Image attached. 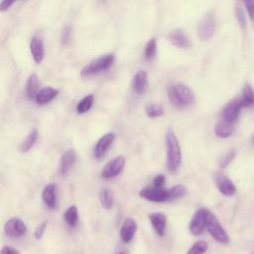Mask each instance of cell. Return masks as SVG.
<instances>
[{
  "label": "cell",
  "mask_w": 254,
  "mask_h": 254,
  "mask_svg": "<svg viewBox=\"0 0 254 254\" xmlns=\"http://www.w3.org/2000/svg\"><path fill=\"white\" fill-rule=\"evenodd\" d=\"M157 54V41L155 38H152L148 41L144 51V58L147 61H151Z\"/></svg>",
  "instance_id": "cell-29"
},
{
  "label": "cell",
  "mask_w": 254,
  "mask_h": 254,
  "mask_svg": "<svg viewBox=\"0 0 254 254\" xmlns=\"http://www.w3.org/2000/svg\"><path fill=\"white\" fill-rule=\"evenodd\" d=\"M99 201L104 210H110L114 204V195L110 189L104 188L99 193Z\"/></svg>",
  "instance_id": "cell-24"
},
{
  "label": "cell",
  "mask_w": 254,
  "mask_h": 254,
  "mask_svg": "<svg viewBox=\"0 0 254 254\" xmlns=\"http://www.w3.org/2000/svg\"><path fill=\"white\" fill-rule=\"evenodd\" d=\"M168 97L171 103L179 108L191 106L196 100L195 92L185 84H175L170 85L168 88Z\"/></svg>",
  "instance_id": "cell-1"
},
{
  "label": "cell",
  "mask_w": 254,
  "mask_h": 254,
  "mask_svg": "<svg viewBox=\"0 0 254 254\" xmlns=\"http://www.w3.org/2000/svg\"><path fill=\"white\" fill-rule=\"evenodd\" d=\"M114 139H115V134L113 132L106 133L102 137H100L93 150L94 158L96 159L102 158L111 147Z\"/></svg>",
  "instance_id": "cell-14"
},
{
  "label": "cell",
  "mask_w": 254,
  "mask_h": 254,
  "mask_svg": "<svg viewBox=\"0 0 254 254\" xmlns=\"http://www.w3.org/2000/svg\"><path fill=\"white\" fill-rule=\"evenodd\" d=\"M149 220L159 236H164L167 227V216L163 212H152L149 214Z\"/></svg>",
  "instance_id": "cell-16"
},
{
  "label": "cell",
  "mask_w": 254,
  "mask_h": 254,
  "mask_svg": "<svg viewBox=\"0 0 254 254\" xmlns=\"http://www.w3.org/2000/svg\"><path fill=\"white\" fill-rule=\"evenodd\" d=\"M125 166V157L119 155L112 160H110L101 170V177L102 179L109 180L119 176Z\"/></svg>",
  "instance_id": "cell-8"
},
{
  "label": "cell",
  "mask_w": 254,
  "mask_h": 254,
  "mask_svg": "<svg viewBox=\"0 0 254 254\" xmlns=\"http://www.w3.org/2000/svg\"><path fill=\"white\" fill-rule=\"evenodd\" d=\"M117 254H125L124 252H119V253H117Z\"/></svg>",
  "instance_id": "cell-40"
},
{
  "label": "cell",
  "mask_w": 254,
  "mask_h": 254,
  "mask_svg": "<svg viewBox=\"0 0 254 254\" xmlns=\"http://www.w3.org/2000/svg\"><path fill=\"white\" fill-rule=\"evenodd\" d=\"M94 102V96L92 94L85 95L78 104L76 107L78 114H84L87 111H89L93 105Z\"/></svg>",
  "instance_id": "cell-26"
},
{
  "label": "cell",
  "mask_w": 254,
  "mask_h": 254,
  "mask_svg": "<svg viewBox=\"0 0 254 254\" xmlns=\"http://www.w3.org/2000/svg\"><path fill=\"white\" fill-rule=\"evenodd\" d=\"M166 183V178L164 175H158L154 178L153 181V186L154 187H158V188H163L164 185Z\"/></svg>",
  "instance_id": "cell-38"
},
{
  "label": "cell",
  "mask_w": 254,
  "mask_h": 254,
  "mask_svg": "<svg viewBox=\"0 0 254 254\" xmlns=\"http://www.w3.org/2000/svg\"><path fill=\"white\" fill-rule=\"evenodd\" d=\"M241 100L243 107L254 106V90L249 84H245L242 88Z\"/></svg>",
  "instance_id": "cell-25"
},
{
  "label": "cell",
  "mask_w": 254,
  "mask_h": 254,
  "mask_svg": "<svg viewBox=\"0 0 254 254\" xmlns=\"http://www.w3.org/2000/svg\"><path fill=\"white\" fill-rule=\"evenodd\" d=\"M253 254H254V253H253Z\"/></svg>",
  "instance_id": "cell-42"
},
{
  "label": "cell",
  "mask_w": 254,
  "mask_h": 254,
  "mask_svg": "<svg viewBox=\"0 0 254 254\" xmlns=\"http://www.w3.org/2000/svg\"><path fill=\"white\" fill-rule=\"evenodd\" d=\"M145 113L150 118H157V117H160V116L164 115L165 110H164V107L161 104L151 103V104L146 105Z\"/></svg>",
  "instance_id": "cell-28"
},
{
  "label": "cell",
  "mask_w": 254,
  "mask_h": 254,
  "mask_svg": "<svg viewBox=\"0 0 254 254\" xmlns=\"http://www.w3.org/2000/svg\"><path fill=\"white\" fill-rule=\"evenodd\" d=\"M115 57L112 54H106L100 56L88 64H86L81 71V76L83 78H89L101 73L108 71L114 64Z\"/></svg>",
  "instance_id": "cell-3"
},
{
  "label": "cell",
  "mask_w": 254,
  "mask_h": 254,
  "mask_svg": "<svg viewBox=\"0 0 254 254\" xmlns=\"http://www.w3.org/2000/svg\"><path fill=\"white\" fill-rule=\"evenodd\" d=\"M17 0H2L1 4H0V11L1 12H5L6 10H8Z\"/></svg>",
  "instance_id": "cell-37"
},
{
  "label": "cell",
  "mask_w": 254,
  "mask_h": 254,
  "mask_svg": "<svg viewBox=\"0 0 254 254\" xmlns=\"http://www.w3.org/2000/svg\"><path fill=\"white\" fill-rule=\"evenodd\" d=\"M1 254H20V252L11 246H3L1 250Z\"/></svg>",
  "instance_id": "cell-39"
},
{
  "label": "cell",
  "mask_w": 254,
  "mask_h": 254,
  "mask_svg": "<svg viewBox=\"0 0 254 254\" xmlns=\"http://www.w3.org/2000/svg\"><path fill=\"white\" fill-rule=\"evenodd\" d=\"M64 218L66 220V222L70 225V226H76L79 220V212H78V208L76 206H72L70 207L65 214H64Z\"/></svg>",
  "instance_id": "cell-27"
},
{
  "label": "cell",
  "mask_w": 254,
  "mask_h": 254,
  "mask_svg": "<svg viewBox=\"0 0 254 254\" xmlns=\"http://www.w3.org/2000/svg\"><path fill=\"white\" fill-rule=\"evenodd\" d=\"M166 150L168 169L171 173H174L181 165L182 151L178 138L172 129H168L166 134Z\"/></svg>",
  "instance_id": "cell-2"
},
{
  "label": "cell",
  "mask_w": 254,
  "mask_h": 254,
  "mask_svg": "<svg viewBox=\"0 0 254 254\" xmlns=\"http://www.w3.org/2000/svg\"><path fill=\"white\" fill-rule=\"evenodd\" d=\"M148 87V75L145 71H139L132 80V88L135 93L143 94Z\"/></svg>",
  "instance_id": "cell-17"
},
{
  "label": "cell",
  "mask_w": 254,
  "mask_h": 254,
  "mask_svg": "<svg viewBox=\"0 0 254 254\" xmlns=\"http://www.w3.org/2000/svg\"><path fill=\"white\" fill-rule=\"evenodd\" d=\"M216 30V20L215 16L212 12L205 15L198 25V36L201 41H209L211 40Z\"/></svg>",
  "instance_id": "cell-4"
},
{
  "label": "cell",
  "mask_w": 254,
  "mask_h": 254,
  "mask_svg": "<svg viewBox=\"0 0 254 254\" xmlns=\"http://www.w3.org/2000/svg\"><path fill=\"white\" fill-rule=\"evenodd\" d=\"M58 94H59L58 89L51 86H46L39 90L35 100L39 105H44L51 102L55 97H57Z\"/></svg>",
  "instance_id": "cell-20"
},
{
  "label": "cell",
  "mask_w": 254,
  "mask_h": 254,
  "mask_svg": "<svg viewBox=\"0 0 254 254\" xmlns=\"http://www.w3.org/2000/svg\"><path fill=\"white\" fill-rule=\"evenodd\" d=\"M233 132V124L221 120L214 127V133L218 138H227Z\"/></svg>",
  "instance_id": "cell-22"
},
{
  "label": "cell",
  "mask_w": 254,
  "mask_h": 254,
  "mask_svg": "<svg viewBox=\"0 0 254 254\" xmlns=\"http://www.w3.org/2000/svg\"><path fill=\"white\" fill-rule=\"evenodd\" d=\"M25 1H29V0H25Z\"/></svg>",
  "instance_id": "cell-41"
},
{
  "label": "cell",
  "mask_w": 254,
  "mask_h": 254,
  "mask_svg": "<svg viewBox=\"0 0 254 254\" xmlns=\"http://www.w3.org/2000/svg\"><path fill=\"white\" fill-rule=\"evenodd\" d=\"M56 185L51 183L45 186L42 192V199L45 205L51 209L54 210L57 206V195H56Z\"/></svg>",
  "instance_id": "cell-18"
},
{
  "label": "cell",
  "mask_w": 254,
  "mask_h": 254,
  "mask_svg": "<svg viewBox=\"0 0 254 254\" xmlns=\"http://www.w3.org/2000/svg\"><path fill=\"white\" fill-rule=\"evenodd\" d=\"M214 182L218 191L222 195L226 197H231L236 193L235 185L225 175L221 173H216L214 175Z\"/></svg>",
  "instance_id": "cell-13"
},
{
  "label": "cell",
  "mask_w": 254,
  "mask_h": 254,
  "mask_svg": "<svg viewBox=\"0 0 254 254\" xmlns=\"http://www.w3.org/2000/svg\"><path fill=\"white\" fill-rule=\"evenodd\" d=\"M47 226H48V222H47V221H43L42 223H40V224L36 227V229H35V231H34V236H35V238H36L37 240H40V239L43 237Z\"/></svg>",
  "instance_id": "cell-35"
},
{
  "label": "cell",
  "mask_w": 254,
  "mask_h": 254,
  "mask_svg": "<svg viewBox=\"0 0 254 254\" xmlns=\"http://www.w3.org/2000/svg\"><path fill=\"white\" fill-rule=\"evenodd\" d=\"M30 51L35 63L41 64L45 58V45L42 37L39 35L33 36L30 42Z\"/></svg>",
  "instance_id": "cell-15"
},
{
  "label": "cell",
  "mask_w": 254,
  "mask_h": 254,
  "mask_svg": "<svg viewBox=\"0 0 254 254\" xmlns=\"http://www.w3.org/2000/svg\"><path fill=\"white\" fill-rule=\"evenodd\" d=\"M242 107H243V105H242L241 96H237V97L231 99L230 101H228L226 103V105L222 109V112H221L222 120L233 124L236 121V119L238 118V115H239Z\"/></svg>",
  "instance_id": "cell-9"
},
{
  "label": "cell",
  "mask_w": 254,
  "mask_h": 254,
  "mask_svg": "<svg viewBox=\"0 0 254 254\" xmlns=\"http://www.w3.org/2000/svg\"><path fill=\"white\" fill-rule=\"evenodd\" d=\"M139 196L149 202L153 203H165L171 201L169 190L158 187L144 188L139 192Z\"/></svg>",
  "instance_id": "cell-6"
},
{
  "label": "cell",
  "mask_w": 254,
  "mask_h": 254,
  "mask_svg": "<svg viewBox=\"0 0 254 254\" xmlns=\"http://www.w3.org/2000/svg\"><path fill=\"white\" fill-rule=\"evenodd\" d=\"M243 1L251 21L254 22V0H243Z\"/></svg>",
  "instance_id": "cell-36"
},
{
  "label": "cell",
  "mask_w": 254,
  "mask_h": 254,
  "mask_svg": "<svg viewBox=\"0 0 254 254\" xmlns=\"http://www.w3.org/2000/svg\"><path fill=\"white\" fill-rule=\"evenodd\" d=\"M210 211L207 209H199L193 215L190 223L189 230L193 235H201L207 228V221Z\"/></svg>",
  "instance_id": "cell-7"
},
{
  "label": "cell",
  "mask_w": 254,
  "mask_h": 254,
  "mask_svg": "<svg viewBox=\"0 0 254 254\" xmlns=\"http://www.w3.org/2000/svg\"><path fill=\"white\" fill-rule=\"evenodd\" d=\"M235 16H236V20H237L240 28L244 29L246 27V18H245L242 8H240V7L235 8Z\"/></svg>",
  "instance_id": "cell-33"
},
{
  "label": "cell",
  "mask_w": 254,
  "mask_h": 254,
  "mask_svg": "<svg viewBox=\"0 0 254 254\" xmlns=\"http://www.w3.org/2000/svg\"><path fill=\"white\" fill-rule=\"evenodd\" d=\"M234 157H235V151H234V150L229 151L228 153H226L225 155H223V156L221 157V159H220V161H219V166H220L221 168L226 167V166L233 160Z\"/></svg>",
  "instance_id": "cell-34"
},
{
  "label": "cell",
  "mask_w": 254,
  "mask_h": 254,
  "mask_svg": "<svg viewBox=\"0 0 254 254\" xmlns=\"http://www.w3.org/2000/svg\"><path fill=\"white\" fill-rule=\"evenodd\" d=\"M77 161V153L74 149L67 150L61 157L60 169L62 175H66Z\"/></svg>",
  "instance_id": "cell-19"
},
{
  "label": "cell",
  "mask_w": 254,
  "mask_h": 254,
  "mask_svg": "<svg viewBox=\"0 0 254 254\" xmlns=\"http://www.w3.org/2000/svg\"><path fill=\"white\" fill-rule=\"evenodd\" d=\"M4 231L10 237L19 238L26 234L27 226L21 218L12 217L6 221L4 225Z\"/></svg>",
  "instance_id": "cell-10"
},
{
  "label": "cell",
  "mask_w": 254,
  "mask_h": 254,
  "mask_svg": "<svg viewBox=\"0 0 254 254\" xmlns=\"http://www.w3.org/2000/svg\"><path fill=\"white\" fill-rule=\"evenodd\" d=\"M38 137H39L38 130L36 128L32 129L31 132L26 136V138L20 144V147H19L20 151L22 153H27L28 151H30L33 148V146L36 144Z\"/></svg>",
  "instance_id": "cell-23"
},
{
  "label": "cell",
  "mask_w": 254,
  "mask_h": 254,
  "mask_svg": "<svg viewBox=\"0 0 254 254\" xmlns=\"http://www.w3.org/2000/svg\"><path fill=\"white\" fill-rule=\"evenodd\" d=\"M169 42L178 49H189L191 47V41L186 34V32L182 29H174L169 32L167 36Z\"/></svg>",
  "instance_id": "cell-11"
},
{
  "label": "cell",
  "mask_w": 254,
  "mask_h": 254,
  "mask_svg": "<svg viewBox=\"0 0 254 254\" xmlns=\"http://www.w3.org/2000/svg\"><path fill=\"white\" fill-rule=\"evenodd\" d=\"M73 41V28L69 25L65 26L61 33V43L64 47H69Z\"/></svg>",
  "instance_id": "cell-30"
},
{
  "label": "cell",
  "mask_w": 254,
  "mask_h": 254,
  "mask_svg": "<svg viewBox=\"0 0 254 254\" xmlns=\"http://www.w3.org/2000/svg\"><path fill=\"white\" fill-rule=\"evenodd\" d=\"M207 229L210 232V234L219 243L222 244H227L229 243L230 239L224 228L221 226L219 223L218 219L216 216L210 212L209 216H208V221H207Z\"/></svg>",
  "instance_id": "cell-5"
},
{
  "label": "cell",
  "mask_w": 254,
  "mask_h": 254,
  "mask_svg": "<svg viewBox=\"0 0 254 254\" xmlns=\"http://www.w3.org/2000/svg\"><path fill=\"white\" fill-rule=\"evenodd\" d=\"M208 247L209 246L206 241H198L190 248L187 254H205Z\"/></svg>",
  "instance_id": "cell-32"
},
{
  "label": "cell",
  "mask_w": 254,
  "mask_h": 254,
  "mask_svg": "<svg viewBox=\"0 0 254 254\" xmlns=\"http://www.w3.org/2000/svg\"><path fill=\"white\" fill-rule=\"evenodd\" d=\"M137 222L132 217H126L121 225L119 232L121 240L125 243L130 242L137 231Z\"/></svg>",
  "instance_id": "cell-12"
},
{
  "label": "cell",
  "mask_w": 254,
  "mask_h": 254,
  "mask_svg": "<svg viewBox=\"0 0 254 254\" xmlns=\"http://www.w3.org/2000/svg\"><path fill=\"white\" fill-rule=\"evenodd\" d=\"M38 92H39V79L37 75L32 74L29 76L26 83V95L30 100H32L36 98Z\"/></svg>",
  "instance_id": "cell-21"
},
{
  "label": "cell",
  "mask_w": 254,
  "mask_h": 254,
  "mask_svg": "<svg viewBox=\"0 0 254 254\" xmlns=\"http://www.w3.org/2000/svg\"><path fill=\"white\" fill-rule=\"evenodd\" d=\"M169 190V193H170V197H171V201L173 200H177L183 196L186 195L187 193V189L184 185H176Z\"/></svg>",
  "instance_id": "cell-31"
}]
</instances>
